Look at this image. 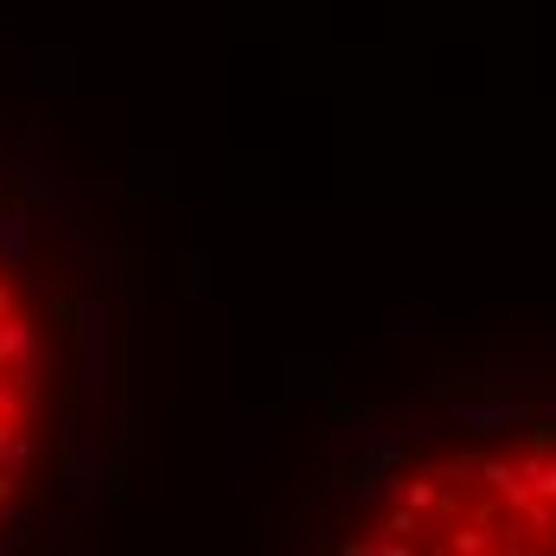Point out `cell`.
<instances>
[{
	"label": "cell",
	"mask_w": 556,
	"mask_h": 556,
	"mask_svg": "<svg viewBox=\"0 0 556 556\" xmlns=\"http://www.w3.org/2000/svg\"><path fill=\"white\" fill-rule=\"evenodd\" d=\"M135 320L128 224L0 103V551L90 518L122 480Z\"/></svg>",
	"instance_id": "1"
},
{
	"label": "cell",
	"mask_w": 556,
	"mask_h": 556,
	"mask_svg": "<svg viewBox=\"0 0 556 556\" xmlns=\"http://www.w3.org/2000/svg\"><path fill=\"white\" fill-rule=\"evenodd\" d=\"M314 544L556 556V371H429L320 422Z\"/></svg>",
	"instance_id": "2"
}]
</instances>
